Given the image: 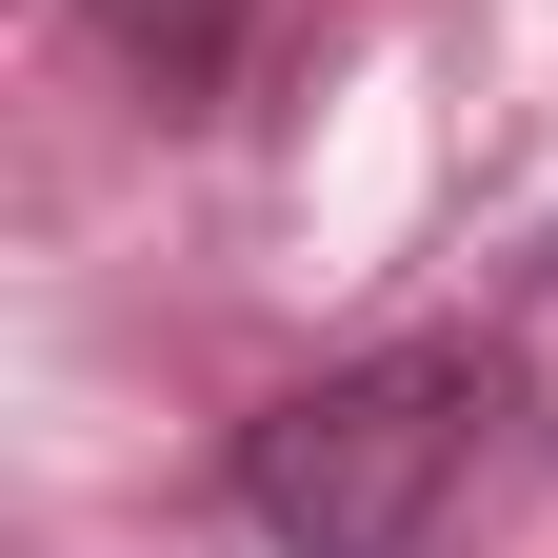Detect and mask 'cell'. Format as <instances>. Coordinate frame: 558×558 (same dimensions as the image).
Wrapping results in <instances>:
<instances>
[{"label":"cell","mask_w":558,"mask_h":558,"mask_svg":"<svg viewBox=\"0 0 558 558\" xmlns=\"http://www.w3.org/2000/svg\"><path fill=\"white\" fill-rule=\"evenodd\" d=\"M499 399L538 418V459H558V240H519V279H499Z\"/></svg>","instance_id":"obj_2"},{"label":"cell","mask_w":558,"mask_h":558,"mask_svg":"<svg viewBox=\"0 0 558 558\" xmlns=\"http://www.w3.org/2000/svg\"><path fill=\"white\" fill-rule=\"evenodd\" d=\"M478 418H519L478 339H379V360H319L300 399L240 418V519L279 558H439Z\"/></svg>","instance_id":"obj_1"}]
</instances>
